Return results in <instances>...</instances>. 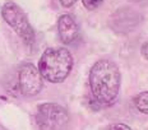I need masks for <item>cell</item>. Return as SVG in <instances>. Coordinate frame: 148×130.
<instances>
[{
  "label": "cell",
  "mask_w": 148,
  "mask_h": 130,
  "mask_svg": "<svg viewBox=\"0 0 148 130\" xmlns=\"http://www.w3.org/2000/svg\"><path fill=\"white\" fill-rule=\"evenodd\" d=\"M121 75L112 61L102 59L89 72V88L93 100L100 106H109L119 94Z\"/></svg>",
  "instance_id": "1"
},
{
  "label": "cell",
  "mask_w": 148,
  "mask_h": 130,
  "mask_svg": "<svg viewBox=\"0 0 148 130\" xmlns=\"http://www.w3.org/2000/svg\"><path fill=\"white\" fill-rule=\"evenodd\" d=\"M73 68V56L66 49H47L38 61V72L51 83H60L69 75Z\"/></svg>",
  "instance_id": "2"
},
{
  "label": "cell",
  "mask_w": 148,
  "mask_h": 130,
  "mask_svg": "<svg viewBox=\"0 0 148 130\" xmlns=\"http://www.w3.org/2000/svg\"><path fill=\"white\" fill-rule=\"evenodd\" d=\"M1 15L4 21L15 31V33L23 40L26 45L31 46L35 43V31L28 22V18L26 17L24 12L15 3H5L1 8Z\"/></svg>",
  "instance_id": "3"
},
{
  "label": "cell",
  "mask_w": 148,
  "mask_h": 130,
  "mask_svg": "<svg viewBox=\"0 0 148 130\" xmlns=\"http://www.w3.org/2000/svg\"><path fill=\"white\" fill-rule=\"evenodd\" d=\"M68 121V111L60 105L46 102L37 107L36 122L40 130H63Z\"/></svg>",
  "instance_id": "4"
},
{
  "label": "cell",
  "mask_w": 148,
  "mask_h": 130,
  "mask_svg": "<svg viewBox=\"0 0 148 130\" xmlns=\"http://www.w3.org/2000/svg\"><path fill=\"white\" fill-rule=\"evenodd\" d=\"M44 82L38 69L33 64L26 63L18 70V88L26 97H32L40 93Z\"/></svg>",
  "instance_id": "5"
},
{
  "label": "cell",
  "mask_w": 148,
  "mask_h": 130,
  "mask_svg": "<svg viewBox=\"0 0 148 130\" xmlns=\"http://www.w3.org/2000/svg\"><path fill=\"white\" fill-rule=\"evenodd\" d=\"M58 31H59L60 40L64 43H66V45L73 43L79 36L78 24L74 21V18L69 14H64L59 18V22H58Z\"/></svg>",
  "instance_id": "6"
},
{
  "label": "cell",
  "mask_w": 148,
  "mask_h": 130,
  "mask_svg": "<svg viewBox=\"0 0 148 130\" xmlns=\"http://www.w3.org/2000/svg\"><path fill=\"white\" fill-rule=\"evenodd\" d=\"M134 103L140 112L148 115V92H142L134 98Z\"/></svg>",
  "instance_id": "7"
},
{
  "label": "cell",
  "mask_w": 148,
  "mask_h": 130,
  "mask_svg": "<svg viewBox=\"0 0 148 130\" xmlns=\"http://www.w3.org/2000/svg\"><path fill=\"white\" fill-rule=\"evenodd\" d=\"M82 1H83V5H84L87 9L93 10V9H96L103 0H82Z\"/></svg>",
  "instance_id": "8"
},
{
  "label": "cell",
  "mask_w": 148,
  "mask_h": 130,
  "mask_svg": "<svg viewBox=\"0 0 148 130\" xmlns=\"http://www.w3.org/2000/svg\"><path fill=\"white\" fill-rule=\"evenodd\" d=\"M107 130H132L128 125L121 122H115V124H111V125L107 128Z\"/></svg>",
  "instance_id": "9"
},
{
  "label": "cell",
  "mask_w": 148,
  "mask_h": 130,
  "mask_svg": "<svg viewBox=\"0 0 148 130\" xmlns=\"http://www.w3.org/2000/svg\"><path fill=\"white\" fill-rule=\"evenodd\" d=\"M140 52H142V55H143V57H146L148 60V41H146L143 45H142Z\"/></svg>",
  "instance_id": "10"
},
{
  "label": "cell",
  "mask_w": 148,
  "mask_h": 130,
  "mask_svg": "<svg viewBox=\"0 0 148 130\" xmlns=\"http://www.w3.org/2000/svg\"><path fill=\"white\" fill-rule=\"evenodd\" d=\"M59 1H60V4L63 5V7H65V8H70V7H73L74 3H75L77 0H59Z\"/></svg>",
  "instance_id": "11"
}]
</instances>
